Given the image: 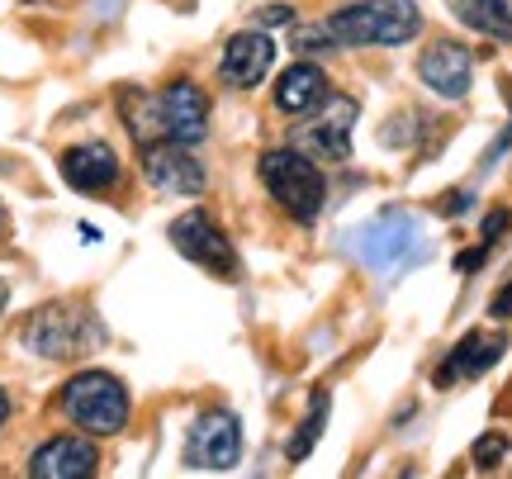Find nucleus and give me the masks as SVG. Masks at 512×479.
Wrapping results in <instances>:
<instances>
[{
  "instance_id": "23",
  "label": "nucleus",
  "mask_w": 512,
  "mask_h": 479,
  "mask_svg": "<svg viewBox=\"0 0 512 479\" xmlns=\"http://www.w3.org/2000/svg\"><path fill=\"white\" fill-rule=\"evenodd\" d=\"M494 5V15L503 19V24H512V0H489Z\"/></svg>"
},
{
  "instance_id": "11",
  "label": "nucleus",
  "mask_w": 512,
  "mask_h": 479,
  "mask_svg": "<svg viewBox=\"0 0 512 479\" xmlns=\"http://www.w3.org/2000/svg\"><path fill=\"white\" fill-rule=\"evenodd\" d=\"M275 62V43L261 29H242V34L228 38L223 48V62H219V81L233 86V91H252L261 86V76L271 72Z\"/></svg>"
},
{
  "instance_id": "4",
  "label": "nucleus",
  "mask_w": 512,
  "mask_h": 479,
  "mask_svg": "<svg viewBox=\"0 0 512 479\" xmlns=\"http://www.w3.org/2000/svg\"><path fill=\"white\" fill-rule=\"evenodd\" d=\"M19 342L34 351V356L72 361V356H81L86 347L105 342V328L95 323L91 309H76V304H43V309L24 323Z\"/></svg>"
},
{
  "instance_id": "19",
  "label": "nucleus",
  "mask_w": 512,
  "mask_h": 479,
  "mask_svg": "<svg viewBox=\"0 0 512 479\" xmlns=\"http://www.w3.org/2000/svg\"><path fill=\"white\" fill-rule=\"evenodd\" d=\"M489 314L494 318H512V285H503L494 295V304H489Z\"/></svg>"
},
{
  "instance_id": "9",
  "label": "nucleus",
  "mask_w": 512,
  "mask_h": 479,
  "mask_svg": "<svg viewBox=\"0 0 512 479\" xmlns=\"http://www.w3.org/2000/svg\"><path fill=\"white\" fill-rule=\"evenodd\" d=\"M418 81L441 100H465L470 81H475V53L465 43H456V38H437L418 57Z\"/></svg>"
},
{
  "instance_id": "25",
  "label": "nucleus",
  "mask_w": 512,
  "mask_h": 479,
  "mask_svg": "<svg viewBox=\"0 0 512 479\" xmlns=\"http://www.w3.org/2000/svg\"><path fill=\"white\" fill-rule=\"evenodd\" d=\"M5 299H10V285L0 280V314H5Z\"/></svg>"
},
{
  "instance_id": "16",
  "label": "nucleus",
  "mask_w": 512,
  "mask_h": 479,
  "mask_svg": "<svg viewBox=\"0 0 512 479\" xmlns=\"http://www.w3.org/2000/svg\"><path fill=\"white\" fill-rule=\"evenodd\" d=\"M323 423H328V389H318L309 399V413H304L299 432L285 442V456H290V461H309V451L318 446V437H323Z\"/></svg>"
},
{
  "instance_id": "1",
  "label": "nucleus",
  "mask_w": 512,
  "mask_h": 479,
  "mask_svg": "<svg viewBox=\"0 0 512 479\" xmlns=\"http://www.w3.org/2000/svg\"><path fill=\"white\" fill-rule=\"evenodd\" d=\"M323 29L332 43H347V48H394L422 34V10L413 0H356L323 19Z\"/></svg>"
},
{
  "instance_id": "8",
  "label": "nucleus",
  "mask_w": 512,
  "mask_h": 479,
  "mask_svg": "<svg viewBox=\"0 0 512 479\" xmlns=\"http://www.w3.org/2000/svg\"><path fill=\"white\" fill-rule=\"evenodd\" d=\"M157 119H162V138L171 143H185L195 148L209 138V95L195 81H171L162 95H157Z\"/></svg>"
},
{
  "instance_id": "18",
  "label": "nucleus",
  "mask_w": 512,
  "mask_h": 479,
  "mask_svg": "<svg viewBox=\"0 0 512 479\" xmlns=\"http://www.w3.org/2000/svg\"><path fill=\"white\" fill-rule=\"evenodd\" d=\"M508 209H494V214H489V219H484V247H494L498 242V233H503V228H508Z\"/></svg>"
},
{
  "instance_id": "22",
  "label": "nucleus",
  "mask_w": 512,
  "mask_h": 479,
  "mask_svg": "<svg viewBox=\"0 0 512 479\" xmlns=\"http://www.w3.org/2000/svg\"><path fill=\"white\" fill-rule=\"evenodd\" d=\"M465 204H470V195H465V190H456V195H446V204H441V209H446V214H465Z\"/></svg>"
},
{
  "instance_id": "17",
  "label": "nucleus",
  "mask_w": 512,
  "mask_h": 479,
  "mask_svg": "<svg viewBox=\"0 0 512 479\" xmlns=\"http://www.w3.org/2000/svg\"><path fill=\"white\" fill-rule=\"evenodd\" d=\"M503 461H508V437H503V432L479 437V442H475V465H479V470H498Z\"/></svg>"
},
{
  "instance_id": "2",
  "label": "nucleus",
  "mask_w": 512,
  "mask_h": 479,
  "mask_svg": "<svg viewBox=\"0 0 512 479\" xmlns=\"http://www.w3.org/2000/svg\"><path fill=\"white\" fill-rule=\"evenodd\" d=\"M62 413L86 437H114L128 427V389L110 370H81L62 385Z\"/></svg>"
},
{
  "instance_id": "21",
  "label": "nucleus",
  "mask_w": 512,
  "mask_h": 479,
  "mask_svg": "<svg viewBox=\"0 0 512 479\" xmlns=\"http://www.w3.org/2000/svg\"><path fill=\"white\" fill-rule=\"evenodd\" d=\"M261 19H266V24H290L294 10H290V5H266V15H261Z\"/></svg>"
},
{
  "instance_id": "7",
  "label": "nucleus",
  "mask_w": 512,
  "mask_h": 479,
  "mask_svg": "<svg viewBox=\"0 0 512 479\" xmlns=\"http://www.w3.org/2000/svg\"><path fill=\"white\" fill-rule=\"evenodd\" d=\"M143 176L157 195H176V200L204 190V166L195 162V152L185 143H171V138L143 143Z\"/></svg>"
},
{
  "instance_id": "24",
  "label": "nucleus",
  "mask_w": 512,
  "mask_h": 479,
  "mask_svg": "<svg viewBox=\"0 0 512 479\" xmlns=\"http://www.w3.org/2000/svg\"><path fill=\"white\" fill-rule=\"evenodd\" d=\"M5 418H10V394L0 389V427H5Z\"/></svg>"
},
{
  "instance_id": "20",
  "label": "nucleus",
  "mask_w": 512,
  "mask_h": 479,
  "mask_svg": "<svg viewBox=\"0 0 512 479\" xmlns=\"http://www.w3.org/2000/svg\"><path fill=\"white\" fill-rule=\"evenodd\" d=\"M484 252H489V247H470V252H460V257H456V271H475L479 261H484Z\"/></svg>"
},
{
  "instance_id": "5",
  "label": "nucleus",
  "mask_w": 512,
  "mask_h": 479,
  "mask_svg": "<svg viewBox=\"0 0 512 479\" xmlns=\"http://www.w3.org/2000/svg\"><path fill=\"white\" fill-rule=\"evenodd\" d=\"M166 238H171V247H176L185 261L204 266L209 276L238 280V252H233V242L223 238V228L209 219L204 209H190V214H181V219L166 228Z\"/></svg>"
},
{
  "instance_id": "6",
  "label": "nucleus",
  "mask_w": 512,
  "mask_h": 479,
  "mask_svg": "<svg viewBox=\"0 0 512 479\" xmlns=\"http://www.w3.org/2000/svg\"><path fill=\"white\" fill-rule=\"evenodd\" d=\"M242 456V427L228 408H209L190 423L185 437V465L190 470H233Z\"/></svg>"
},
{
  "instance_id": "3",
  "label": "nucleus",
  "mask_w": 512,
  "mask_h": 479,
  "mask_svg": "<svg viewBox=\"0 0 512 479\" xmlns=\"http://www.w3.org/2000/svg\"><path fill=\"white\" fill-rule=\"evenodd\" d=\"M261 181L271 190V200L299 223H313L323 214V200H328V185H323V171L304 157L299 148H275L261 157Z\"/></svg>"
},
{
  "instance_id": "15",
  "label": "nucleus",
  "mask_w": 512,
  "mask_h": 479,
  "mask_svg": "<svg viewBox=\"0 0 512 479\" xmlns=\"http://www.w3.org/2000/svg\"><path fill=\"white\" fill-rule=\"evenodd\" d=\"M503 337H494V332H465L456 347H451V356H446V366H437V385H451V380H475V375H484L489 366H498V356H503Z\"/></svg>"
},
{
  "instance_id": "13",
  "label": "nucleus",
  "mask_w": 512,
  "mask_h": 479,
  "mask_svg": "<svg viewBox=\"0 0 512 479\" xmlns=\"http://www.w3.org/2000/svg\"><path fill=\"white\" fill-rule=\"evenodd\" d=\"M100 451L86 437H53L29 456V475L34 479H86L95 475Z\"/></svg>"
},
{
  "instance_id": "12",
  "label": "nucleus",
  "mask_w": 512,
  "mask_h": 479,
  "mask_svg": "<svg viewBox=\"0 0 512 479\" xmlns=\"http://www.w3.org/2000/svg\"><path fill=\"white\" fill-rule=\"evenodd\" d=\"M356 114L361 105L351 100V95H323V105H318V119L309 124V143L328 162H347L351 157V129H356Z\"/></svg>"
},
{
  "instance_id": "14",
  "label": "nucleus",
  "mask_w": 512,
  "mask_h": 479,
  "mask_svg": "<svg viewBox=\"0 0 512 479\" xmlns=\"http://www.w3.org/2000/svg\"><path fill=\"white\" fill-rule=\"evenodd\" d=\"M323 95H328V76L318 72L313 62H294L275 81V110L290 114V119H304V114L323 105Z\"/></svg>"
},
{
  "instance_id": "10",
  "label": "nucleus",
  "mask_w": 512,
  "mask_h": 479,
  "mask_svg": "<svg viewBox=\"0 0 512 479\" xmlns=\"http://www.w3.org/2000/svg\"><path fill=\"white\" fill-rule=\"evenodd\" d=\"M57 171H62V181L72 185L76 195H110L114 185H119V152L110 143H76L57 157Z\"/></svg>"
}]
</instances>
